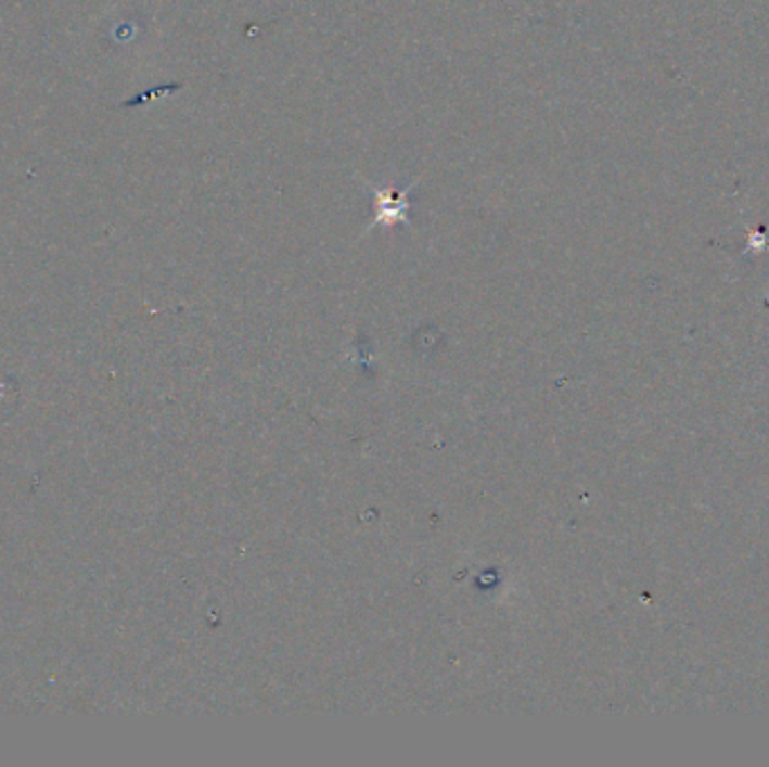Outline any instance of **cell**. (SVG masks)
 Segmentation results:
<instances>
[{
    "label": "cell",
    "mask_w": 769,
    "mask_h": 767,
    "mask_svg": "<svg viewBox=\"0 0 769 767\" xmlns=\"http://www.w3.org/2000/svg\"><path fill=\"white\" fill-rule=\"evenodd\" d=\"M364 186H367V190L374 192V201H376V219L369 223V230L376 228V226L392 228V226H408L410 223L408 209H410L412 201L408 196L416 188V182H412L408 190H401V192H392L389 188H374L372 182H364Z\"/></svg>",
    "instance_id": "1"
}]
</instances>
